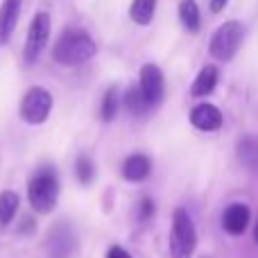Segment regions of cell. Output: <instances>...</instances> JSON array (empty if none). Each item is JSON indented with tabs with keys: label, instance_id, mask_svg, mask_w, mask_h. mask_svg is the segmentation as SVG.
<instances>
[{
	"label": "cell",
	"instance_id": "cell-1",
	"mask_svg": "<svg viewBox=\"0 0 258 258\" xmlns=\"http://www.w3.org/2000/svg\"><path fill=\"white\" fill-rule=\"evenodd\" d=\"M27 200L30 206L41 215H48L54 211L59 202V177L52 165H41L32 172L27 181Z\"/></svg>",
	"mask_w": 258,
	"mask_h": 258
},
{
	"label": "cell",
	"instance_id": "cell-2",
	"mask_svg": "<svg viewBox=\"0 0 258 258\" xmlns=\"http://www.w3.org/2000/svg\"><path fill=\"white\" fill-rule=\"evenodd\" d=\"M95 41L84 30H66L52 48V57L61 66H77L95 54Z\"/></svg>",
	"mask_w": 258,
	"mask_h": 258
},
{
	"label": "cell",
	"instance_id": "cell-3",
	"mask_svg": "<svg viewBox=\"0 0 258 258\" xmlns=\"http://www.w3.org/2000/svg\"><path fill=\"white\" fill-rule=\"evenodd\" d=\"M197 247V233L190 215L183 209L172 213V233H170V254L172 258H190Z\"/></svg>",
	"mask_w": 258,
	"mask_h": 258
},
{
	"label": "cell",
	"instance_id": "cell-4",
	"mask_svg": "<svg viewBox=\"0 0 258 258\" xmlns=\"http://www.w3.org/2000/svg\"><path fill=\"white\" fill-rule=\"evenodd\" d=\"M242 25L238 21H229L224 23L222 27H218V32L211 39V54L215 59H222V61H229V59L236 54V50L240 48L242 43Z\"/></svg>",
	"mask_w": 258,
	"mask_h": 258
},
{
	"label": "cell",
	"instance_id": "cell-5",
	"mask_svg": "<svg viewBox=\"0 0 258 258\" xmlns=\"http://www.w3.org/2000/svg\"><path fill=\"white\" fill-rule=\"evenodd\" d=\"M50 111H52V95L41 86H34L25 93L21 102V118L30 125H41L48 120Z\"/></svg>",
	"mask_w": 258,
	"mask_h": 258
},
{
	"label": "cell",
	"instance_id": "cell-6",
	"mask_svg": "<svg viewBox=\"0 0 258 258\" xmlns=\"http://www.w3.org/2000/svg\"><path fill=\"white\" fill-rule=\"evenodd\" d=\"M48 39H50V16H48V12H39V14H34V18L30 23L25 50H23L27 63H34L41 57V52L48 45Z\"/></svg>",
	"mask_w": 258,
	"mask_h": 258
},
{
	"label": "cell",
	"instance_id": "cell-7",
	"mask_svg": "<svg viewBox=\"0 0 258 258\" xmlns=\"http://www.w3.org/2000/svg\"><path fill=\"white\" fill-rule=\"evenodd\" d=\"M163 73L156 63H145L141 68V77H138V89L145 95V100L150 102V107H156V104L163 100Z\"/></svg>",
	"mask_w": 258,
	"mask_h": 258
},
{
	"label": "cell",
	"instance_id": "cell-8",
	"mask_svg": "<svg viewBox=\"0 0 258 258\" xmlns=\"http://www.w3.org/2000/svg\"><path fill=\"white\" fill-rule=\"evenodd\" d=\"M75 247H77L75 236H73V231L66 224L54 227L48 236V242H45V249H48L50 258H68L75 251Z\"/></svg>",
	"mask_w": 258,
	"mask_h": 258
},
{
	"label": "cell",
	"instance_id": "cell-9",
	"mask_svg": "<svg viewBox=\"0 0 258 258\" xmlns=\"http://www.w3.org/2000/svg\"><path fill=\"white\" fill-rule=\"evenodd\" d=\"M21 14V0H3L0 5V45H5L12 39L14 30Z\"/></svg>",
	"mask_w": 258,
	"mask_h": 258
},
{
	"label": "cell",
	"instance_id": "cell-10",
	"mask_svg": "<svg viewBox=\"0 0 258 258\" xmlns=\"http://www.w3.org/2000/svg\"><path fill=\"white\" fill-rule=\"evenodd\" d=\"M190 122L202 132H215L222 125V113L213 104H200L190 111Z\"/></svg>",
	"mask_w": 258,
	"mask_h": 258
},
{
	"label": "cell",
	"instance_id": "cell-11",
	"mask_svg": "<svg viewBox=\"0 0 258 258\" xmlns=\"http://www.w3.org/2000/svg\"><path fill=\"white\" fill-rule=\"evenodd\" d=\"M249 224V209L245 204H231L222 215V227L231 236H240Z\"/></svg>",
	"mask_w": 258,
	"mask_h": 258
},
{
	"label": "cell",
	"instance_id": "cell-12",
	"mask_svg": "<svg viewBox=\"0 0 258 258\" xmlns=\"http://www.w3.org/2000/svg\"><path fill=\"white\" fill-rule=\"evenodd\" d=\"M152 172V161L145 154H132L127 156L125 165H122V177L127 181H143Z\"/></svg>",
	"mask_w": 258,
	"mask_h": 258
},
{
	"label": "cell",
	"instance_id": "cell-13",
	"mask_svg": "<svg viewBox=\"0 0 258 258\" xmlns=\"http://www.w3.org/2000/svg\"><path fill=\"white\" fill-rule=\"evenodd\" d=\"M215 84H218V68L215 66H204L200 71V75L195 77V82H192V95H197V98H202V95H209L211 91L215 89Z\"/></svg>",
	"mask_w": 258,
	"mask_h": 258
},
{
	"label": "cell",
	"instance_id": "cell-14",
	"mask_svg": "<svg viewBox=\"0 0 258 258\" xmlns=\"http://www.w3.org/2000/svg\"><path fill=\"white\" fill-rule=\"evenodd\" d=\"M154 12H156V0H134L129 16L138 25H150L152 18H154Z\"/></svg>",
	"mask_w": 258,
	"mask_h": 258
},
{
	"label": "cell",
	"instance_id": "cell-15",
	"mask_svg": "<svg viewBox=\"0 0 258 258\" xmlns=\"http://www.w3.org/2000/svg\"><path fill=\"white\" fill-rule=\"evenodd\" d=\"M18 204H21V200H18V195L14 190L0 192V227H7L16 218Z\"/></svg>",
	"mask_w": 258,
	"mask_h": 258
},
{
	"label": "cell",
	"instance_id": "cell-16",
	"mask_svg": "<svg viewBox=\"0 0 258 258\" xmlns=\"http://www.w3.org/2000/svg\"><path fill=\"white\" fill-rule=\"evenodd\" d=\"M179 18H181L183 27L188 32L200 30V9H197L195 0H181V5H179Z\"/></svg>",
	"mask_w": 258,
	"mask_h": 258
},
{
	"label": "cell",
	"instance_id": "cell-17",
	"mask_svg": "<svg viewBox=\"0 0 258 258\" xmlns=\"http://www.w3.org/2000/svg\"><path fill=\"white\" fill-rule=\"evenodd\" d=\"M125 107L134 113V116H141V113H145L147 109H150V102L145 100V95L141 93L138 86H132V89L125 93Z\"/></svg>",
	"mask_w": 258,
	"mask_h": 258
},
{
	"label": "cell",
	"instance_id": "cell-18",
	"mask_svg": "<svg viewBox=\"0 0 258 258\" xmlns=\"http://www.w3.org/2000/svg\"><path fill=\"white\" fill-rule=\"evenodd\" d=\"M118 107H120V100H118V89H109L107 93H104L102 98V111H100V116H102L104 122L113 120L118 113Z\"/></svg>",
	"mask_w": 258,
	"mask_h": 258
},
{
	"label": "cell",
	"instance_id": "cell-19",
	"mask_svg": "<svg viewBox=\"0 0 258 258\" xmlns=\"http://www.w3.org/2000/svg\"><path fill=\"white\" fill-rule=\"evenodd\" d=\"M75 172H77V179H80L84 186H86V183H91V181H93V177H95V165H93V161H91L86 154L77 156V161H75Z\"/></svg>",
	"mask_w": 258,
	"mask_h": 258
},
{
	"label": "cell",
	"instance_id": "cell-20",
	"mask_svg": "<svg viewBox=\"0 0 258 258\" xmlns=\"http://www.w3.org/2000/svg\"><path fill=\"white\" fill-rule=\"evenodd\" d=\"M152 215H154V202L152 200H143L141 204H138V220H150Z\"/></svg>",
	"mask_w": 258,
	"mask_h": 258
},
{
	"label": "cell",
	"instance_id": "cell-21",
	"mask_svg": "<svg viewBox=\"0 0 258 258\" xmlns=\"http://www.w3.org/2000/svg\"><path fill=\"white\" fill-rule=\"evenodd\" d=\"M104 258H132V254L125 249V247H120V245H111L107 249V256Z\"/></svg>",
	"mask_w": 258,
	"mask_h": 258
},
{
	"label": "cell",
	"instance_id": "cell-22",
	"mask_svg": "<svg viewBox=\"0 0 258 258\" xmlns=\"http://www.w3.org/2000/svg\"><path fill=\"white\" fill-rule=\"evenodd\" d=\"M227 3L229 0H211V12H215V14L222 12V9L227 7Z\"/></svg>",
	"mask_w": 258,
	"mask_h": 258
},
{
	"label": "cell",
	"instance_id": "cell-23",
	"mask_svg": "<svg viewBox=\"0 0 258 258\" xmlns=\"http://www.w3.org/2000/svg\"><path fill=\"white\" fill-rule=\"evenodd\" d=\"M254 240L258 242V222H256V227H254Z\"/></svg>",
	"mask_w": 258,
	"mask_h": 258
}]
</instances>
